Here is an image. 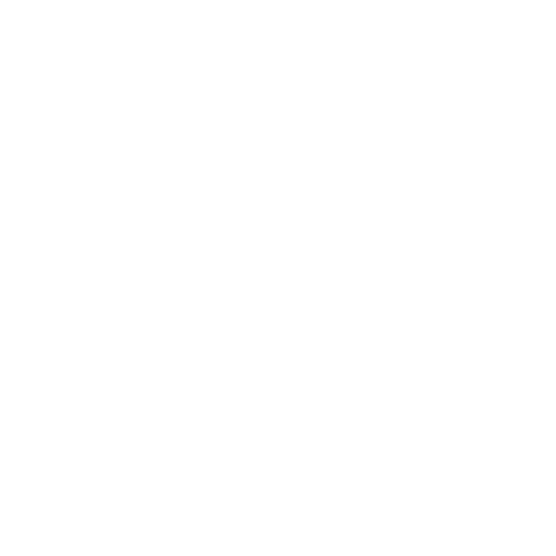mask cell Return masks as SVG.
Wrapping results in <instances>:
<instances>
[]
</instances>
